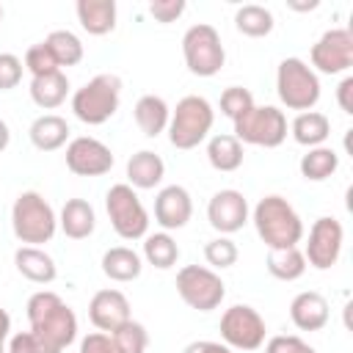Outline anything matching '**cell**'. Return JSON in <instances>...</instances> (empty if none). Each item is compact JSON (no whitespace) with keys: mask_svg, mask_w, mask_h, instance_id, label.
<instances>
[{"mask_svg":"<svg viewBox=\"0 0 353 353\" xmlns=\"http://www.w3.org/2000/svg\"><path fill=\"white\" fill-rule=\"evenodd\" d=\"M30 334L36 336L41 353H63L77 336V317L61 301V295L41 290L28 298Z\"/></svg>","mask_w":353,"mask_h":353,"instance_id":"1","label":"cell"},{"mask_svg":"<svg viewBox=\"0 0 353 353\" xmlns=\"http://www.w3.org/2000/svg\"><path fill=\"white\" fill-rule=\"evenodd\" d=\"M251 221L256 226V234L262 243L276 251V248H295L303 240V221L295 212V207L284 196H265L256 201Z\"/></svg>","mask_w":353,"mask_h":353,"instance_id":"2","label":"cell"},{"mask_svg":"<svg viewBox=\"0 0 353 353\" xmlns=\"http://www.w3.org/2000/svg\"><path fill=\"white\" fill-rule=\"evenodd\" d=\"M11 229H14L19 243L39 245V243L52 240V234L58 229V218L41 193L25 190L17 196V201L11 207Z\"/></svg>","mask_w":353,"mask_h":353,"instance_id":"3","label":"cell"},{"mask_svg":"<svg viewBox=\"0 0 353 353\" xmlns=\"http://www.w3.org/2000/svg\"><path fill=\"white\" fill-rule=\"evenodd\" d=\"M215 121V110L212 105L199 97V94H188L176 102L171 119H168V141L176 149H196L212 130Z\"/></svg>","mask_w":353,"mask_h":353,"instance_id":"4","label":"cell"},{"mask_svg":"<svg viewBox=\"0 0 353 353\" xmlns=\"http://www.w3.org/2000/svg\"><path fill=\"white\" fill-rule=\"evenodd\" d=\"M119 99H121V80L119 74H97L91 77L83 88L74 91L72 97V113L83 121V124H105L116 110H119Z\"/></svg>","mask_w":353,"mask_h":353,"instance_id":"5","label":"cell"},{"mask_svg":"<svg viewBox=\"0 0 353 353\" xmlns=\"http://www.w3.org/2000/svg\"><path fill=\"white\" fill-rule=\"evenodd\" d=\"M276 91L290 110H312L320 99V80L314 69L301 58H284L276 69Z\"/></svg>","mask_w":353,"mask_h":353,"instance_id":"6","label":"cell"},{"mask_svg":"<svg viewBox=\"0 0 353 353\" xmlns=\"http://www.w3.org/2000/svg\"><path fill=\"white\" fill-rule=\"evenodd\" d=\"M105 210H108V218H110L113 232L121 240H141V237H146L149 212L141 204L135 188H130L127 182L113 185L105 193Z\"/></svg>","mask_w":353,"mask_h":353,"instance_id":"7","label":"cell"},{"mask_svg":"<svg viewBox=\"0 0 353 353\" xmlns=\"http://www.w3.org/2000/svg\"><path fill=\"white\" fill-rule=\"evenodd\" d=\"M182 55H185V63L193 74L199 77H212L221 72L223 61H226V52H223V44H221V36L212 25L207 22H199V25H190L182 36Z\"/></svg>","mask_w":353,"mask_h":353,"instance_id":"8","label":"cell"},{"mask_svg":"<svg viewBox=\"0 0 353 353\" xmlns=\"http://www.w3.org/2000/svg\"><path fill=\"white\" fill-rule=\"evenodd\" d=\"M234 138L240 143L276 149L287 138V116L273 105H254L234 121Z\"/></svg>","mask_w":353,"mask_h":353,"instance_id":"9","label":"cell"},{"mask_svg":"<svg viewBox=\"0 0 353 353\" xmlns=\"http://www.w3.org/2000/svg\"><path fill=\"white\" fill-rule=\"evenodd\" d=\"M176 292L179 298L196 309V312H212L221 306L226 287L221 281V276L204 265H185L176 273Z\"/></svg>","mask_w":353,"mask_h":353,"instance_id":"10","label":"cell"},{"mask_svg":"<svg viewBox=\"0 0 353 353\" xmlns=\"http://www.w3.org/2000/svg\"><path fill=\"white\" fill-rule=\"evenodd\" d=\"M265 320L248 303H234L221 317V339L234 350H256L265 345Z\"/></svg>","mask_w":353,"mask_h":353,"instance_id":"11","label":"cell"},{"mask_svg":"<svg viewBox=\"0 0 353 353\" xmlns=\"http://www.w3.org/2000/svg\"><path fill=\"white\" fill-rule=\"evenodd\" d=\"M342 243H345V229L336 218L323 215L312 223L309 229V240L303 248V259L317 268V270H328L336 265L339 254H342Z\"/></svg>","mask_w":353,"mask_h":353,"instance_id":"12","label":"cell"},{"mask_svg":"<svg viewBox=\"0 0 353 353\" xmlns=\"http://www.w3.org/2000/svg\"><path fill=\"white\" fill-rule=\"evenodd\" d=\"M312 66L323 74H342L353 66V33L347 28L325 30L312 47Z\"/></svg>","mask_w":353,"mask_h":353,"instance_id":"13","label":"cell"},{"mask_svg":"<svg viewBox=\"0 0 353 353\" xmlns=\"http://www.w3.org/2000/svg\"><path fill=\"white\" fill-rule=\"evenodd\" d=\"M66 168L77 176H102L113 168V152L102 141L80 135L66 146Z\"/></svg>","mask_w":353,"mask_h":353,"instance_id":"14","label":"cell"},{"mask_svg":"<svg viewBox=\"0 0 353 353\" xmlns=\"http://www.w3.org/2000/svg\"><path fill=\"white\" fill-rule=\"evenodd\" d=\"M207 221L221 234H234L248 221V201L240 190H218L207 204Z\"/></svg>","mask_w":353,"mask_h":353,"instance_id":"15","label":"cell"},{"mask_svg":"<svg viewBox=\"0 0 353 353\" xmlns=\"http://www.w3.org/2000/svg\"><path fill=\"white\" fill-rule=\"evenodd\" d=\"M88 317H91L97 331L113 334L119 325L132 320L130 317V301L119 290H99V292H94V298L88 303Z\"/></svg>","mask_w":353,"mask_h":353,"instance_id":"16","label":"cell"},{"mask_svg":"<svg viewBox=\"0 0 353 353\" xmlns=\"http://www.w3.org/2000/svg\"><path fill=\"white\" fill-rule=\"evenodd\" d=\"M193 215V201L190 193L182 185H168L157 193L154 199V221L168 232V229H182Z\"/></svg>","mask_w":353,"mask_h":353,"instance_id":"17","label":"cell"},{"mask_svg":"<svg viewBox=\"0 0 353 353\" xmlns=\"http://www.w3.org/2000/svg\"><path fill=\"white\" fill-rule=\"evenodd\" d=\"M290 320L301 331H320L328 323V301L314 290L298 292L290 303Z\"/></svg>","mask_w":353,"mask_h":353,"instance_id":"18","label":"cell"},{"mask_svg":"<svg viewBox=\"0 0 353 353\" xmlns=\"http://www.w3.org/2000/svg\"><path fill=\"white\" fill-rule=\"evenodd\" d=\"M163 174H165V163L160 154L149 152V149H141L135 152L130 160H127V185L130 188H138V190H152L163 182Z\"/></svg>","mask_w":353,"mask_h":353,"instance_id":"19","label":"cell"},{"mask_svg":"<svg viewBox=\"0 0 353 353\" xmlns=\"http://www.w3.org/2000/svg\"><path fill=\"white\" fill-rule=\"evenodd\" d=\"M14 265L33 284H50L58 276V268H55L52 256L47 251H41L39 245H22V248H17Z\"/></svg>","mask_w":353,"mask_h":353,"instance_id":"20","label":"cell"},{"mask_svg":"<svg viewBox=\"0 0 353 353\" xmlns=\"http://www.w3.org/2000/svg\"><path fill=\"white\" fill-rule=\"evenodd\" d=\"M83 30L91 36H105L116 28V3L113 0H77L74 6Z\"/></svg>","mask_w":353,"mask_h":353,"instance_id":"21","label":"cell"},{"mask_svg":"<svg viewBox=\"0 0 353 353\" xmlns=\"http://www.w3.org/2000/svg\"><path fill=\"white\" fill-rule=\"evenodd\" d=\"M135 124L141 127V132L146 138H157L160 132L168 130V119H171V110L165 105L163 97H154V94H143L138 102H135Z\"/></svg>","mask_w":353,"mask_h":353,"instance_id":"22","label":"cell"},{"mask_svg":"<svg viewBox=\"0 0 353 353\" xmlns=\"http://www.w3.org/2000/svg\"><path fill=\"white\" fill-rule=\"evenodd\" d=\"M28 135L39 152H55L69 141V124H66V119H61L55 113H44L30 124Z\"/></svg>","mask_w":353,"mask_h":353,"instance_id":"23","label":"cell"},{"mask_svg":"<svg viewBox=\"0 0 353 353\" xmlns=\"http://www.w3.org/2000/svg\"><path fill=\"white\" fill-rule=\"evenodd\" d=\"M58 226L63 229L66 237L72 240H85L94 226H97V215H94V207L85 201V199H69L61 210V218H58Z\"/></svg>","mask_w":353,"mask_h":353,"instance_id":"24","label":"cell"},{"mask_svg":"<svg viewBox=\"0 0 353 353\" xmlns=\"http://www.w3.org/2000/svg\"><path fill=\"white\" fill-rule=\"evenodd\" d=\"M290 132H292L295 143L314 149V146H323L325 138L331 135V121H328V116L320 113V110H303V113H298V116L292 119Z\"/></svg>","mask_w":353,"mask_h":353,"instance_id":"25","label":"cell"},{"mask_svg":"<svg viewBox=\"0 0 353 353\" xmlns=\"http://www.w3.org/2000/svg\"><path fill=\"white\" fill-rule=\"evenodd\" d=\"M66 94H69V80H66V74H63L61 69L30 80V99H33L41 110H52V108L63 105Z\"/></svg>","mask_w":353,"mask_h":353,"instance_id":"26","label":"cell"},{"mask_svg":"<svg viewBox=\"0 0 353 353\" xmlns=\"http://www.w3.org/2000/svg\"><path fill=\"white\" fill-rule=\"evenodd\" d=\"M141 256L127 245H116L102 254V273L110 281H132L141 276Z\"/></svg>","mask_w":353,"mask_h":353,"instance_id":"27","label":"cell"},{"mask_svg":"<svg viewBox=\"0 0 353 353\" xmlns=\"http://www.w3.org/2000/svg\"><path fill=\"white\" fill-rule=\"evenodd\" d=\"M207 160L215 171H237L243 165V143L234 135H212L207 143Z\"/></svg>","mask_w":353,"mask_h":353,"instance_id":"28","label":"cell"},{"mask_svg":"<svg viewBox=\"0 0 353 353\" xmlns=\"http://www.w3.org/2000/svg\"><path fill=\"white\" fill-rule=\"evenodd\" d=\"M268 273L279 281H295L306 273V259L303 251L295 248H276L268 254Z\"/></svg>","mask_w":353,"mask_h":353,"instance_id":"29","label":"cell"},{"mask_svg":"<svg viewBox=\"0 0 353 353\" xmlns=\"http://www.w3.org/2000/svg\"><path fill=\"white\" fill-rule=\"evenodd\" d=\"M339 165V154L331 146H314L301 157V176L309 182H323L328 179Z\"/></svg>","mask_w":353,"mask_h":353,"instance_id":"30","label":"cell"},{"mask_svg":"<svg viewBox=\"0 0 353 353\" xmlns=\"http://www.w3.org/2000/svg\"><path fill=\"white\" fill-rule=\"evenodd\" d=\"M143 259L160 270H168L179 259V245L168 232H154L143 237Z\"/></svg>","mask_w":353,"mask_h":353,"instance_id":"31","label":"cell"},{"mask_svg":"<svg viewBox=\"0 0 353 353\" xmlns=\"http://www.w3.org/2000/svg\"><path fill=\"white\" fill-rule=\"evenodd\" d=\"M234 28L243 33V36H251V39H262L273 30V14L265 8V6H243L237 8L234 14Z\"/></svg>","mask_w":353,"mask_h":353,"instance_id":"32","label":"cell"},{"mask_svg":"<svg viewBox=\"0 0 353 353\" xmlns=\"http://www.w3.org/2000/svg\"><path fill=\"white\" fill-rule=\"evenodd\" d=\"M44 44L50 47V52H52L58 69H61V66H74V63L83 61V41H80L72 30H52V33L44 39Z\"/></svg>","mask_w":353,"mask_h":353,"instance_id":"33","label":"cell"},{"mask_svg":"<svg viewBox=\"0 0 353 353\" xmlns=\"http://www.w3.org/2000/svg\"><path fill=\"white\" fill-rule=\"evenodd\" d=\"M110 336H113L119 353H146L149 334H146V328H143L141 323H135V320H127V323L119 325Z\"/></svg>","mask_w":353,"mask_h":353,"instance_id":"34","label":"cell"},{"mask_svg":"<svg viewBox=\"0 0 353 353\" xmlns=\"http://www.w3.org/2000/svg\"><path fill=\"white\" fill-rule=\"evenodd\" d=\"M254 108V97L248 88L243 85H229L223 94H221V113L229 116L232 121H237L243 113H248Z\"/></svg>","mask_w":353,"mask_h":353,"instance_id":"35","label":"cell"},{"mask_svg":"<svg viewBox=\"0 0 353 353\" xmlns=\"http://www.w3.org/2000/svg\"><path fill=\"white\" fill-rule=\"evenodd\" d=\"M204 259L212 268H232L237 262V245L226 234H221V237H215L204 245Z\"/></svg>","mask_w":353,"mask_h":353,"instance_id":"36","label":"cell"},{"mask_svg":"<svg viewBox=\"0 0 353 353\" xmlns=\"http://www.w3.org/2000/svg\"><path fill=\"white\" fill-rule=\"evenodd\" d=\"M25 69H28L33 77L58 72V63H55V58H52V52H50V47H47L44 41L28 47V52H25Z\"/></svg>","mask_w":353,"mask_h":353,"instance_id":"37","label":"cell"},{"mask_svg":"<svg viewBox=\"0 0 353 353\" xmlns=\"http://www.w3.org/2000/svg\"><path fill=\"white\" fill-rule=\"evenodd\" d=\"M22 80V61L14 52H0V91L17 88Z\"/></svg>","mask_w":353,"mask_h":353,"instance_id":"38","label":"cell"},{"mask_svg":"<svg viewBox=\"0 0 353 353\" xmlns=\"http://www.w3.org/2000/svg\"><path fill=\"white\" fill-rule=\"evenodd\" d=\"M265 353H317V350H314L312 345H306L301 336H287V334H279V336L268 339Z\"/></svg>","mask_w":353,"mask_h":353,"instance_id":"39","label":"cell"},{"mask_svg":"<svg viewBox=\"0 0 353 353\" xmlns=\"http://www.w3.org/2000/svg\"><path fill=\"white\" fill-rule=\"evenodd\" d=\"M182 11H185V3H182V0H157V3H149V14H152L157 22H163V25L179 19Z\"/></svg>","mask_w":353,"mask_h":353,"instance_id":"40","label":"cell"},{"mask_svg":"<svg viewBox=\"0 0 353 353\" xmlns=\"http://www.w3.org/2000/svg\"><path fill=\"white\" fill-rule=\"evenodd\" d=\"M80 353H119L116 342L110 334H102V331H94L88 336H83L80 342Z\"/></svg>","mask_w":353,"mask_h":353,"instance_id":"41","label":"cell"},{"mask_svg":"<svg viewBox=\"0 0 353 353\" xmlns=\"http://www.w3.org/2000/svg\"><path fill=\"white\" fill-rule=\"evenodd\" d=\"M8 353H41V347L30 331H19L8 339Z\"/></svg>","mask_w":353,"mask_h":353,"instance_id":"42","label":"cell"},{"mask_svg":"<svg viewBox=\"0 0 353 353\" xmlns=\"http://www.w3.org/2000/svg\"><path fill=\"white\" fill-rule=\"evenodd\" d=\"M182 353H232V347H226L223 342H212V339H199L185 345Z\"/></svg>","mask_w":353,"mask_h":353,"instance_id":"43","label":"cell"},{"mask_svg":"<svg viewBox=\"0 0 353 353\" xmlns=\"http://www.w3.org/2000/svg\"><path fill=\"white\" fill-rule=\"evenodd\" d=\"M336 102H339V108H342V113H353V77H345L342 83H339V88H336Z\"/></svg>","mask_w":353,"mask_h":353,"instance_id":"44","label":"cell"},{"mask_svg":"<svg viewBox=\"0 0 353 353\" xmlns=\"http://www.w3.org/2000/svg\"><path fill=\"white\" fill-rule=\"evenodd\" d=\"M8 331H11V317H8V312L0 306V342H6Z\"/></svg>","mask_w":353,"mask_h":353,"instance_id":"45","label":"cell"},{"mask_svg":"<svg viewBox=\"0 0 353 353\" xmlns=\"http://www.w3.org/2000/svg\"><path fill=\"white\" fill-rule=\"evenodd\" d=\"M8 141H11V132H8V124L0 119V152L8 146Z\"/></svg>","mask_w":353,"mask_h":353,"instance_id":"46","label":"cell"},{"mask_svg":"<svg viewBox=\"0 0 353 353\" xmlns=\"http://www.w3.org/2000/svg\"><path fill=\"white\" fill-rule=\"evenodd\" d=\"M0 353H6V347H3V342H0Z\"/></svg>","mask_w":353,"mask_h":353,"instance_id":"47","label":"cell"},{"mask_svg":"<svg viewBox=\"0 0 353 353\" xmlns=\"http://www.w3.org/2000/svg\"><path fill=\"white\" fill-rule=\"evenodd\" d=\"M0 17H3V8H0Z\"/></svg>","mask_w":353,"mask_h":353,"instance_id":"48","label":"cell"}]
</instances>
